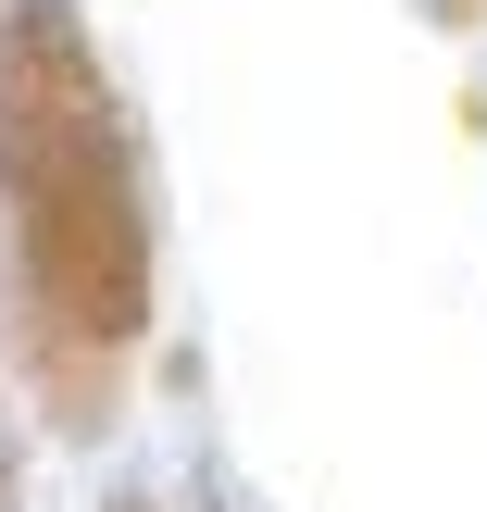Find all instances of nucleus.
I'll return each mask as SVG.
<instances>
[{
    "label": "nucleus",
    "mask_w": 487,
    "mask_h": 512,
    "mask_svg": "<svg viewBox=\"0 0 487 512\" xmlns=\"http://www.w3.org/2000/svg\"><path fill=\"white\" fill-rule=\"evenodd\" d=\"M0 512H25V438H13V400H0Z\"/></svg>",
    "instance_id": "f03ea898"
},
{
    "label": "nucleus",
    "mask_w": 487,
    "mask_h": 512,
    "mask_svg": "<svg viewBox=\"0 0 487 512\" xmlns=\"http://www.w3.org/2000/svg\"><path fill=\"white\" fill-rule=\"evenodd\" d=\"M487 13V0H425V25H475Z\"/></svg>",
    "instance_id": "7ed1b4c3"
},
{
    "label": "nucleus",
    "mask_w": 487,
    "mask_h": 512,
    "mask_svg": "<svg viewBox=\"0 0 487 512\" xmlns=\"http://www.w3.org/2000/svg\"><path fill=\"white\" fill-rule=\"evenodd\" d=\"M150 175L75 0H0V325L63 438H113L150 338Z\"/></svg>",
    "instance_id": "f257e3e1"
},
{
    "label": "nucleus",
    "mask_w": 487,
    "mask_h": 512,
    "mask_svg": "<svg viewBox=\"0 0 487 512\" xmlns=\"http://www.w3.org/2000/svg\"><path fill=\"white\" fill-rule=\"evenodd\" d=\"M113 512H150V500H138V488H125V500H113Z\"/></svg>",
    "instance_id": "20e7f679"
},
{
    "label": "nucleus",
    "mask_w": 487,
    "mask_h": 512,
    "mask_svg": "<svg viewBox=\"0 0 487 512\" xmlns=\"http://www.w3.org/2000/svg\"><path fill=\"white\" fill-rule=\"evenodd\" d=\"M213 512H225V488H213Z\"/></svg>",
    "instance_id": "39448f33"
}]
</instances>
